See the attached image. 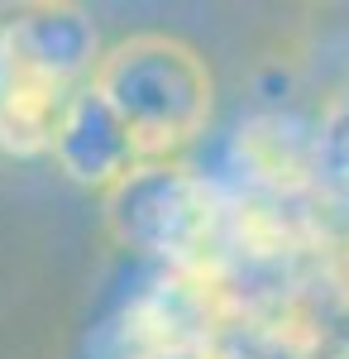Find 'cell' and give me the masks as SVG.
Here are the masks:
<instances>
[{
  "label": "cell",
  "mask_w": 349,
  "mask_h": 359,
  "mask_svg": "<svg viewBox=\"0 0 349 359\" xmlns=\"http://www.w3.org/2000/svg\"><path fill=\"white\" fill-rule=\"evenodd\" d=\"M91 91L106 101L139 163L172 158L211 120V72L206 57L172 34H135L96 57Z\"/></svg>",
  "instance_id": "cell-1"
},
{
  "label": "cell",
  "mask_w": 349,
  "mask_h": 359,
  "mask_svg": "<svg viewBox=\"0 0 349 359\" xmlns=\"http://www.w3.org/2000/svg\"><path fill=\"white\" fill-rule=\"evenodd\" d=\"M106 221L125 245L163 259H187L215 225V196L191 168L158 158L135 163L106 187Z\"/></svg>",
  "instance_id": "cell-2"
},
{
  "label": "cell",
  "mask_w": 349,
  "mask_h": 359,
  "mask_svg": "<svg viewBox=\"0 0 349 359\" xmlns=\"http://www.w3.org/2000/svg\"><path fill=\"white\" fill-rule=\"evenodd\" d=\"M0 72L25 82L77 91L86 72H96V25L77 5H29L0 25Z\"/></svg>",
  "instance_id": "cell-3"
},
{
  "label": "cell",
  "mask_w": 349,
  "mask_h": 359,
  "mask_svg": "<svg viewBox=\"0 0 349 359\" xmlns=\"http://www.w3.org/2000/svg\"><path fill=\"white\" fill-rule=\"evenodd\" d=\"M48 154H53V163L72 182H81V187H115L139 163L125 125L115 120V111H110L91 86H77L67 96Z\"/></svg>",
  "instance_id": "cell-4"
},
{
  "label": "cell",
  "mask_w": 349,
  "mask_h": 359,
  "mask_svg": "<svg viewBox=\"0 0 349 359\" xmlns=\"http://www.w3.org/2000/svg\"><path fill=\"white\" fill-rule=\"evenodd\" d=\"M62 106H67V91L0 72V149L20 158L48 154Z\"/></svg>",
  "instance_id": "cell-5"
}]
</instances>
